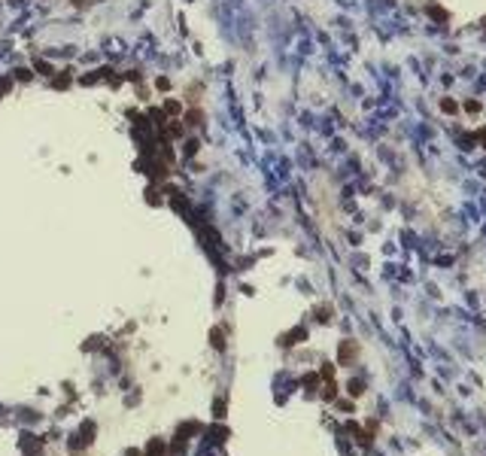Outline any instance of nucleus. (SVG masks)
<instances>
[{"instance_id":"nucleus-26","label":"nucleus","mask_w":486,"mask_h":456,"mask_svg":"<svg viewBox=\"0 0 486 456\" xmlns=\"http://www.w3.org/2000/svg\"><path fill=\"white\" fill-rule=\"evenodd\" d=\"M125 456H143V450H134V447H128V450H125Z\"/></svg>"},{"instance_id":"nucleus-10","label":"nucleus","mask_w":486,"mask_h":456,"mask_svg":"<svg viewBox=\"0 0 486 456\" xmlns=\"http://www.w3.org/2000/svg\"><path fill=\"white\" fill-rule=\"evenodd\" d=\"M179 110H182L179 100H164V113H167V116H179Z\"/></svg>"},{"instance_id":"nucleus-8","label":"nucleus","mask_w":486,"mask_h":456,"mask_svg":"<svg viewBox=\"0 0 486 456\" xmlns=\"http://www.w3.org/2000/svg\"><path fill=\"white\" fill-rule=\"evenodd\" d=\"M67 85H70V70H64L61 76L52 79V88H67Z\"/></svg>"},{"instance_id":"nucleus-6","label":"nucleus","mask_w":486,"mask_h":456,"mask_svg":"<svg viewBox=\"0 0 486 456\" xmlns=\"http://www.w3.org/2000/svg\"><path fill=\"white\" fill-rule=\"evenodd\" d=\"M210 344H213L216 350H225V335H222V329H213V332H210Z\"/></svg>"},{"instance_id":"nucleus-7","label":"nucleus","mask_w":486,"mask_h":456,"mask_svg":"<svg viewBox=\"0 0 486 456\" xmlns=\"http://www.w3.org/2000/svg\"><path fill=\"white\" fill-rule=\"evenodd\" d=\"M207 438H213V441H225V438H228V429H225V426H213V429H207Z\"/></svg>"},{"instance_id":"nucleus-16","label":"nucleus","mask_w":486,"mask_h":456,"mask_svg":"<svg viewBox=\"0 0 486 456\" xmlns=\"http://www.w3.org/2000/svg\"><path fill=\"white\" fill-rule=\"evenodd\" d=\"M155 88H158V91H167V88H170V79H167V76H158V79H155Z\"/></svg>"},{"instance_id":"nucleus-24","label":"nucleus","mask_w":486,"mask_h":456,"mask_svg":"<svg viewBox=\"0 0 486 456\" xmlns=\"http://www.w3.org/2000/svg\"><path fill=\"white\" fill-rule=\"evenodd\" d=\"M328 313H331V310H328V307H319V320H322V323H328V320H331V317H328Z\"/></svg>"},{"instance_id":"nucleus-11","label":"nucleus","mask_w":486,"mask_h":456,"mask_svg":"<svg viewBox=\"0 0 486 456\" xmlns=\"http://www.w3.org/2000/svg\"><path fill=\"white\" fill-rule=\"evenodd\" d=\"M362 393H365V383H362V380H350V396H353V399H359Z\"/></svg>"},{"instance_id":"nucleus-9","label":"nucleus","mask_w":486,"mask_h":456,"mask_svg":"<svg viewBox=\"0 0 486 456\" xmlns=\"http://www.w3.org/2000/svg\"><path fill=\"white\" fill-rule=\"evenodd\" d=\"M429 15L432 18H441V21H447L450 15H447V9H441V6H435V3H429Z\"/></svg>"},{"instance_id":"nucleus-3","label":"nucleus","mask_w":486,"mask_h":456,"mask_svg":"<svg viewBox=\"0 0 486 456\" xmlns=\"http://www.w3.org/2000/svg\"><path fill=\"white\" fill-rule=\"evenodd\" d=\"M143 456H167V444H164L161 438H149V444H146Z\"/></svg>"},{"instance_id":"nucleus-15","label":"nucleus","mask_w":486,"mask_h":456,"mask_svg":"<svg viewBox=\"0 0 486 456\" xmlns=\"http://www.w3.org/2000/svg\"><path fill=\"white\" fill-rule=\"evenodd\" d=\"M198 146H201L198 140H185V149H182V152H185V158H192V155L198 152Z\"/></svg>"},{"instance_id":"nucleus-1","label":"nucleus","mask_w":486,"mask_h":456,"mask_svg":"<svg viewBox=\"0 0 486 456\" xmlns=\"http://www.w3.org/2000/svg\"><path fill=\"white\" fill-rule=\"evenodd\" d=\"M356 353H359L356 341H341V350H338V362H341V365H350V362L356 359Z\"/></svg>"},{"instance_id":"nucleus-14","label":"nucleus","mask_w":486,"mask_h":456,"mask_svg":"<svg viewBox=\"0 0 486 456\" xmlns=\"http://www.w3.org/2000/svg\"><path fill=\"white\" fill-rule=\"evenodd\" d=\"M182 131H185V125H182V122H173V125L167 128V134H170V137H182Z\"/></svg>"},{"instance_id":"nucleus-17","label":"nucleus","mask_w":486,"mask_h":456,"mask_svg":"<svg viewBox=\"0 0 486 456\" xmlns=\"http://www.w3.org/2000/svg\"><path fill=\"white\" fill-rule=\"evenodd\" d=\"M94 432H97V429H94V423H82V435H85L88 441L94 438Z\"/></svg>"},{"instance_id":"nucleus-13","label":"nucleus","mask_w":486,"mask_h":456,"mask_svg":"<svg viewBox=\"0 0 486 456\" xmlns=\"http://www.w3.org/2000/svg\"><path fill=\"white\" fill-rule=\"evenodd\" d=\"M441 110H444V113H456V110H459V103H456V100H450V97H444V100H441Z\"/></svg>"},{"instance_id":"nucleus-23","label":"nucleus","mask_w":486,"mask_h":456,"mask_svg":"<svg viewBox=\"0 0 486 456\" xmlns=\"http://www.w3.org/2000/svg\"><path fill=\"white\" fill-rule=\"evenodd\" d=\"M465 110H468V113H477V110H480V103H477V100H468V103H465Z\"/></svg>"},{"instance_id":"nucleus-27","label":"nucleus","mask_w":486,"mask_h":456,"mask_svg":"<svg viewBox=\"0 0 486 456\" xmlns=\"http://www.w3.org/2000/svg\"><path fill=\"white\" fill-rule=\"evenodd\" d=\"M477 140H480V143L486 146V128H480V131H477Z\"/></svg>"},{"instance_id":"nucleus-2","label":"nucleus","mask_w":486,"mask_h":456,"mask_svg":"<svg viewBox=\"0 0 486 456\" xmlns=\"http://www.w3.org/2000/svg\"><path fill=\"white\" fill-rule=\"evenodd\" d=\"M21 450H24V456H40L43 453V441L33 438V435H21Z\"/></svg>"},{"instance_id":"nucleus-4","label":"nucleus","mask_w":486,"mask_h":456,"mask_svg":"<svg viewBox=\"0 0 486 456\" xmlns=\"http://www.w3.org/2000/svg\"><path fill=\"white\" fill-rule=\"evenodd\" d=\"M304 338H307V329H292L289 335H283L280 344H283V347H292V344H301Z\"/></svg>"},{"instance_id":"nucleus-28","label":"nucleus","mask_w":486,"mask_h":456,"mask_svg":"<svg viewBox=\"0 0 486 456\" xmlns=\"http://www.w3.org/2000/svg\"><path fill=\"white\" fill-rule=\"evenodd\" d=\"M73 3H76V6H85V0H73Z\"/></svg>"},{"instance_id":"nucleus-21","label":"nucleus","mask_w":486,"mask_h":456,"mask_svg":"<svg viewBox=\"0 0 486 456\" xmlns=\"http://www.w3.org/2000/svg\"><path fill=\"white\" fill-rule=\"evenodd\" d=\"M36 70H40V73H46V76H52V67H49L46 61H36Z\"/></svg>"},{"instance_id":"nucleus-25","label":"nucleus","mask_w":486,"mask_h":456,"mask_svg":"<svg viewBox=\"0 0 486 456\" xmlns=\"http://www.w3.org/2000/svg\"><path fill=\"white\" fill-rule=\"evenodd\" d=\"M331 374H334V368H331V365H325V368H322V377H325V380H331Z\"/></svg>"},{"instance_id":"nucleus-12","label":"nucleus","mask_w":486,"mask_h":456,"mask_svg":"<svg viewBox=\"0 0 486 456\" xmlns=\"http://www.w3.org/2000/svg\"><path fill=\"white\" fill-rule=\"evenodd\" d=\"M15 79H18V82H30V79H33V73H30L27 67H18V70H15Z\"/></svg>"},{"instance_id":"nucleus-20","label":"nucleus","mask_w":486,"mask_h":456,"mask_svg":"<svg viewBox=\"0 0 486 456\" xmlns=\"http://www.w3.org/2000/svg\"><path fill=\"white\" fill-rule=\"evenodd\" d=\"M82 444H88V438H82V435H73V441H70V447H73V450H79Z\"/></svg>"},{"instance_id":"nucleus-22","label":"nucleus","mask_w":486,"mask_h":456,"mask_svg":"<svg viewBox=\"0 0 486 456\" xmlns=\"http://www.w3.org/2000/svg\"><path fill=\"white\" fill-rule=\"evenodd\" d=\"M316 383H319V377H316V374H307V377H304V387H310V390H313Z\"/></svg>"},{"instance_id":"nucleus-19","label":"nucleus","mask_w":486,"mask_h":456,"mask_svg":"<svg viewBox=\"0 0 486 456\" xmlns=\"http://www.w3.org/2000/svg\"><path fill=\"white\" fill-rule=\"evenodd\" d=\"M213 414H216V417H225V402H222V399H216V405H213Z\"/></svg>"},{"instance_id":"nucleus-5","label":"nucleus","mask_w":486,"mask_h":456,"mask_svg":"<svg viewBox=\"0 0 486 456\" xmlns=\"http://www.w3.org/2000/svg\"><path fill=\"white\" fill-rule=\"evenodd\" d=\"M182 125H204V113L201 110H189L185 119H182Z\"/></svg>"},{"instance_id":"nucleus-18","label":"nucleus","mask_w":486,"mask_h":456,"mask_svg":"<svg viewBox=\"0 0 486 456\" xmlns=\"http://www.w3.org/2000/svg\"><path fill=\"white\" fill-rule=\"evenodd\" d=\"M146 201H149L152 207H155V204H161V198H158V192H155V189H149V192H146Z\"/></svg>"}]
</instances>
